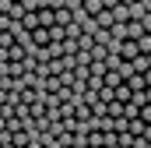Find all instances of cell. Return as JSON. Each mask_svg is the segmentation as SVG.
<instances>
[{"label":"cell","mask_w":151,"mask_h":148,"mask_svg":"<svg viewBox=\"0 0 151 148\" xmlns=\"http://www.w3.org/2000/svg\"><path fill=\"white\" fill-rule=\"evenodd\" d=\"M14 4H21V0H14Z\"/></svg>","instance_id":"7c38bea8"},{"label":"cell","mask_w":151,"mask_h":148,"mask_svg":"<svg viewBox=\"0 0 151 148\" xmlns=\"http://www.w3.org/2000/svg\"><path fill=\"white\" fill-rule=\"evenodd\" d=\"M14 46V36L11 32H0V49H11Z\"/></svg>","instance_id":"ba28073f"},{"label":"cell","mask_w":151,"mask_h":148,"mask_svg":"<svg viewBox=\"0 0 151 148\" xmlns=\"http://www.w3.org/2000/svg\"><path fill=\"white\" fill-rule=\"evenodd\" d=\"M99 4H102V7H116L119 0H99Z\"/></svg>","instance_id":"30bf717a"},{"label":"cell","mask_w":151,"mask_h":148,"mask_svg":"<svg viewBox=\"0 0 151 148\" xmlns=\"http://www.w3.org/2000/svg\"><path fill=\"white\" fill-rule=\"evenodd\" d=\"M141 7H144V14H151V0H141Z\"/></svg>","instance_id":"8fae6325"},{"label":"cell","mask_w":151,"mask_h":148,"mask_svg":"<svg viewBox=\"0 0 151 148\" xmlns=\"http://www.w3.org/2000/svg\"><path fill=\"white\" fill-rule=\"evenodd\" d=\"M134 42H137V49H141V53H151V36H148V32H141Z\"/></svg>","instance_id":"8992f818"},{"label":"cell","mask_w":151,"mask_h":148,"mask_svg":"<svg viewBox=\"0 0 151 148\" xmlns=\"http://www.w3.org/2000/svg\"><path fill=\"white\" fill-rule=\"evenodd\" d=\"M32 42L35 46H46L49 42V28H32Z\"/></svg>","instance_id":"277c9868"},{"label":"cell","mask_w":151,"mask_h":148,"mask_svg":"<svg viewBox=\"0 0 151 148\" xmlns=\"http://www.w3.org/2000/svg\"><path fill=\"white\" fill-rule=\"evenodd\" d=\"M137 53H141V49H137L134 39H123V42H119V57H123V60H134Z\"/></svg>","instance_id":"6da1fadb"},{"label":"cell","mask_w":151,"mask_h":148,"mask_svg":"<svg viewBox=\"0 0 151 148\" xmlns=\"http://www.w3.org/2000/svg\"><path fill=\"white\" fill-rule=\"evenodd\" d=\"M113 11V21H130V14H127V4H116V7H109Z\"/></svg>","instance_id":"5b68a950"},{"label":"cell","mask_w":151,"mask_h":148,"mask_svg":"<svg viewBox=\"0 0 151 148\" xmlns=\"http://www.w3.org/2000/svg\"><path fill=\"white\" fill-rule=\"evenodd\" d=\"M35 18H39V28H53V11H49V7L35 11Z\"/></svg>","instance_id":"3957f363"},{"label":"cell","mask_w":151,"mask_h":148,"mask_svg":"<svg viewBox=\"0 0 151 148\" xmlns=\"http://www.w3.org/2000/svg\"><path fill=\"white\" fill-rule=\"evenodd\" d=\"M137 116H141L144 123H151V106H141V113H137Z\"/></svg>","instance_id":"9c48e42d"},{"label":"cell","mask_w":151,"mask_h":148,"mask_svg":"<svg viewBox=\"0 0 151 148\" xmlns=\"http://www.w3.org/2000/svg\"><path fill=\"white\" fill-rule=\"evenodd\" d=\"M81 7H84L88 14H99V11H102V4H99V0H81Z\"/></svg>","instance_id":"52a82bcc"},{"label":"cell","mask_w":151,"mask_h":148,"mask_svg":"<svg viewBox=\"0 0 151 148\" xmlns=\"http://www.w3.org/2000/svg\"><path fill=\"white\" fill-rule=\"evenodd\" d=\"M91 18H95V25H99V28H109V25H113V11H109V7H102V11H99V14H91Z\"/></svg>","instance_id":"7a4b0ae2"}]
</instances>
